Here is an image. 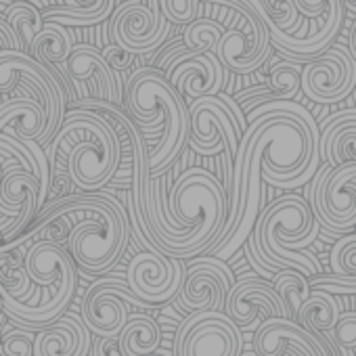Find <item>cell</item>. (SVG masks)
Returning <instances> with one entry per match:
<instances>
[{"label": "cell", "mask_w": 356, "mask_h": 356, "mask_svg": "<svg viewBox=\"0 0 356 356\" xmlns=\"http://www.w3.org/2000/svg\"><path fill=\"white\" fill-rule=\"evenodd\" d=\"M356 88V61L341 44H333L302 70V92L321 105L343 101Z\"/></svg>", "instance_id": "30bf717a"}, {"label": "cell", "mask_w": 356, "mask_h": 356, "mask_svg": "<svg viewBox=\"0 0 356 356\" xmlns=\"http://www.w3.org/2000/svg\"><path fill=\"white\" fill-rule=\"evenodd\" d=\"M65 74L70 76L72 84H92V99L109 101L122 107V86L118 76L107 65L103 51L90 42L76 44L74 53L70 55L67 63H63Z\"/></svg>", "instance_id": "2e32d148"}, {"label": "cell", "mask_w": 356, "mask_h": 356, "mask_svg": "<svg viewBox=\"0 0 356 356\" xmlns=\"http://www.w3.org/2000/svg\"><path fill=\"white\" fill-rule=\"evenodd\" d=\"M63 7L42 11L44 22H57L65 28H92L118 11V0H63Z\"/></svg>", "instance_id": "7402d4cb"}, {"label": "cell", "mask_w": 356, "mask_h": 356, "mask_svg": "<svg viewBox=\"0 0 356 356\" xmlns=\"http://www.w3.org/2000/svg\"><path fill=\"white\" fill-rule=\"evenodd\" d=\"M321 159L333 168L356 163V109H343L321 124Z\"/></svg>", "instance_id": "d6986e66"}, {"label": "cell", "mask_w": 356, "mask_h": 356, "mask_svg": "<svg viewBox=\"0 0 356 356\" xmlns=\"http://www.w3.org/2000/svg\"><path fill=\"white\" fill-rule=\"evenodd\" d=\"M159 341L161 329L157 321L145 312H132L120 335V348L124 356H155Z\"/></svg>", "instance_id": "603a6c76"}, {"label": "cell", "mask_w": 356, "mask_h": 356, "mask_svg": "<svg viewBox=\"0 0 356 356\" xmlns=\"http://www.w3.org/2000/svg\"><path fill=\"white\" fill-rule=\"evenodd\" d=\"M333 275H318L310 279L314 291L327 293H356V233L343 235L333 243L329 254Z\"/></svg>", "instance_id": "44dd1931"}, {"label": "cell", "mask_w": 356, "mask_h": 356, "mask_svg": "<svg viewBox=\"0 0 356 356\" xmlns=\"http://www.w3.org/2000/svg\"><path fill=\"white\" fill-rule=\"evenodd\" d=\"M53 178L70 174L84 193L107 187L122 163V143L111 124L95 111L70 109L63 126L47 149Z\"/></svg>", "instance_id": "7a4b0ae2"}, {"label": "cell", "mask_w": 356, "mask_h": 356, "mask_svg": "<svg viewBox=\"0 0 356 356\" xmlns=\"http://www.w3.org/2000/svg\"><path fill=\"white\" fill-rule=\"evenodd\" d=\"M92 331L76 312H65L57 323L36 333L34 356H90Z\"/></svg>", "instance_id": "ac0fdd59"}, {"label": "cell", "mask_w": 356, "mask_h": 356, "mask_svg": "<svg viewBox=\"0 0 356 356\" xmlns=\"http://www.w3.org/2000/svg\"><path fill=\"white\" fill-rule=\"evenodd\" d=\"M172 26L161 13L159 0H128L111 15L109 36L113 44L138 57L157 51L172 34Z\"/></svg>", "instance_id": "52a82bcc"}, {"label": "cell", "mask_w": 356, "mask_h": 356, "mask_svg": "<svg viewBox=\"0 0 356 356\" xmlns=\"http://www.w3.org/2000/svg\"><path fill=\"white\" fill-rule=\"evenodd\" d=\"M348 51H350L352 59L356 61V22L352 24V30H350V38H348Z\"/></svg>", "instance_id": "8d00e7d4"}, {"label": "cell", "mask_w": 356, "mask_h": 356, "mask_svg": "<svg viewBox=\"0 0 356 356\" xmlns=\"http://www.w3.org/2000/svg\"><path fill=\"white\" fill-rule=\"evenodd\" d=\"M36 335L28 329H13L7 331L3 337V356H34Z\"/></svg>", "instance_id": "4dcf8cb0"}, {"label": "cell", "mask_w": 356, "mask_h": 356, "mask_svg": "<svg viewBox=\"0 0 356 356\" xmlns=\"http://www.w3.org/2000/svg\"><path fill=\"white\" fill-rule=\"evenodd\" d=\"M187 277V268L183 266V260L170 258L161 252H138L128 262L126 268V281L130 285V291L151 304H165L174 296H178Z\"/></svg>", "instance_id": "9c48e42d"}, {"label": "cell", "mask_w": 356, "mask_h": 356, "mask_svg": "<svg viewBox=\"0 0 356 356\" xmlns=\"http://www.w3.org/2000/svg\"><path fill=\"white\" fill-rule=\"evenodd\" d=\"M237 285L235 273L214 256H200L187 266L185 283L178 291V304L191 312H225L227 298Z\"/></svg>", "instance_id": "8fae6325"}, {"label": "cell", "mask_w": 356, "mask_h": 356, "mask_svg": "<svg viewBox=\"0 0 356 356\" xmlns=\"http://www.w3.org/2000/svg\"><path fill=\"white\" fill-rule=\"evenodd\" d=\"M130 306L147 308L151 304L138 300L130 291L128 281L101 279L86 289L80 312L97 337H120L130 314L134 312Z\"/></svg>", "instance_id": "ba28073f"}, {"label": "cell", "mask_w": 356, "mask_h": 356, "mask_svg": "<svg viewBox=\"0 0 356 356\" xmlns=\"http://www.w3.org/2000/svg\"><path fill=\"white\" fill-rule=\"evenodd\" d=\"M49 126L47 109L34 99H3L0 132L19 140H42Z\"/></svg>", "instance_id": "ffe728a7"}, {"label": "cell", "mask_w": 356, "mask_h": 356, "mask_svg": "<svg viewBox=\"0 0 356 356\" xmlns=\"http://www.w3.org/2000/svg\"><path fill=\"white\" fill-rule=\"evenodd\" d=\"M260 356H331L325 343L291 318H268L254 333Z\"/></svg>", "instance_id": "9a60e30c"}, {"label": "cell", "mask_w": 356, "mask_h": 356, "mask_svg": "<svg viewBox=\"0 0 356 356\" xmlns=\"http://www.w3.org/2000/svg\"><path fill=\"white\" fill-rule=\"evenodd\" d=\"M339 316H341L339 300L333 293L312 291L310 298L302 304L296 323H300L306 331L316 335V333L333 331L337 321H339Z\"/></svg>", "instance_id": "d4e9b609"}, {"label": "cell", "mask_w": 356, "mask_h": 356, "mask_svg": "<svg viewBox=\"0 0 356 356\" xmlns=\"http://www.w3.org/2000/svg\"><path fill=\"white\" fill-rule=\"evenodd\" d=\"M348 5H350V7H356V0H348Z\"/></svg>", "instance_id": "74e56055"}, {"label": "cell", "mask_w": 356, "mask_h": 356, "mask_svg": "<svg viewBox=\"0 0 356 356\" xmlns=\"http://www.w3.org/2000/svg\"><path fill=\"white\" fill-rule=\"evenodd\" d=\"M0 51L26 53L24 42H22V38H19V34L15 32V28H13L5 17H0Z\"/></svg>", "instance_id": "e575fe53"}, {"label": "cell", "mask_w": 356, "mask_h": 356, "mask_svg": "<svg viewBox=\"0 0 356 356\" xmlns=\"http://www.w3.org/2000/svg\"><path fill=\"white\" fill-rule=\"evenodd\" d=\"M243 333L227 312H212V318L200 323L185 346L183 356H241Z\"/></svg>", "instance_id": "e0dca14e"}, {"label": "cell", "mask_w": 356, "mask_h": 356, "mask_svg": "<svg viewBox=\"0 0 356 356\" xmlns=\"http://www.w3.org/2000/svg\"><path fill=\"white\" fill-rule=\"evenodd\" d=\"M126 107L140 128L161 130L157 145L149 151V174L151 178L168 174L191 138V113L185 97L155 67H140L128 78Z\"/></svg>", "instance_id": "3957f363"}, {"label": "cell", "mask_w": 356, "mask_h": 356, "mask_svg": "<svg viewBox=\"0 0 356 356\" xmlns=\"http://www.w3.org/2000/svg\"><path fill=\"white\" fill-rule=\"evenodd\" d=\"M3 17L15 28V32L19 34V38L24 42L26 53H30L36 36L44 30V24H47L42 17V11L30 3H22V0H17V3L9 5V9L5 11Z\"/></svg>", "instance_id": "484cf974"}, {"label": "cell", "mask_w": 356, "mask_h": 356, "mask_svg": "<svg viewBox=\"0 0 356 356\" xmlns=\"http://www.w3.org/2000/svg\"><path fill=\"white\" fill-rule=\"evenodd\" d=\"M202 5H229L237 11V19L225 30L216 47V57L227 72L248 76L270 59V32L252 5L245 0H202Z\"/></svg>", "instance_id": "5b68a950"}, {"label": "cell", "mask_w": 356, "mask_h": 356, "mask_svg": "<svg viewBox=\"0 0 356 356\" xmlns=\"http://www.w3.org/2000/svg\"><path fill=\"white\" fill-rule=\"evenodd\" d=\"M163 76L191 103L204 97H218L227 82V70L218 61L216 53L195 51L178 57Z\"/></svg>", "instance_id": "4fadbf2b"}, {"label": "cell", "mask_w": 356, "mask_h": 356, "mask_svg": "<svg viewBox=\"0 0 356 356\" xmlns=\"http://www.w3.org/2000/svg\"><path fill=\"white\" fill-rule=\"evenodd\" d=\"M318 227L310 204L291 193L262 208L254 235L264 256L277 268L318 277L323 270L321 260L306 250L318 237Z\"/></svg>", "instance_id": "277c9868"}, {"label": "cell", "mask_w": 356, "mask_h": 356, "mask_svg": "<svg viewBox=\"0 0 356 356\" xmlns=\"http://www.w3.org/2000/svg\"><path fill=\"white\" fill-rule=\"evenodd\" d=\"M331 339L343 350L356 348V312H341L335 329L331 331Z\"/></svg>", "instance_id": "1f68e13d"}, {"label": "cell", "mask_w": 356, "mask_h": 356, "mask_svg": "<svg viewBox=\"0 0 356 356\" xmlns=\"http://www.w3.org/2000/svg\"><path fill=\"white\" fill-rule=\"evenodd\" d=\"M191 113V138L189 145L197 153L212 149L220 143L227 145V153L235 159L243 130L237 122L235 111L220 97H204L189 103Z\"/></svg>", "instance_id": "7c38bea8"}, {"label": "cell", "mask_w": 356, "mask_h": 356, "mask_svg": "<svg viewBox=\"0 0 356 356\" xmlns=\"http://www.w3.org/2000/svg\"><path fill=\"white\" fill-rule=\"evenodd\" d=\"M302 63L296 61H279L270 65L268 86L275 101H293V97L302 90Z\"/></svg>", "instance_id": "83f0119b"}, {"label": "cell", "mask_w": 356, "mask_h": 356, "mask_svg": "<svg viewBox=\"0 0 356 356\" xmlns=\"http://www.w3.org/2000/svg\"><path fill=\"white\" fill-rule=\"evenodd\" d=\"M90 356H124L120 348V337H97Z\"/></svg>", "instance_id": "d590c367"}, {"label": "cell", "mask_w": 356, "mask_h": 356, "mask_svg": "<svg viewBox=\"0 0 356 356\" xmlns=\"http://www.w3.org/2000/svg\"><path fill=\"white\" fill-rule=\"evenodd\" d=\"M241 356H260V354H256V352H250V354H241Z\"/></svg>", "instance_id": "f35d334b"}, {"label": "cell", "mask_w": 356, "mask_h": 356, "mask_svg": "<svg viewBox=\"0 0 356 356\" xmlns=\"http://www.w3.org/2000/svg\"><path fill=\"white\" fill-rule=\"evenodd\" d=\"M26 78L30 80L44 97V109L49 115L47 132L40 140L44 149L53 143L55 134L65 122L70 97L63 86V82L57 78L53 70H49L44 63L34 59L28 53H15V51H0V95L7 97L15 90L17 80Z\"/></svg>", "instance_id": "8992f818"}, {"label": "cell", "mask_w": 356, "mask_h": 356, "mask_svg": "<svg viewBox=\"0 0 356 356\" xmlns=\"http://www.w3.org/2000/svg\"><path fill=\"white\" fill-rule=\"evenodd\" d=\"M101 51H103V57H105L107 65L113 70V74H120V72L130 70L132 63L136 61V55H132L130 51H126V49H122V47H118L113 42L111 44H105Z\"/></svg>", "instance_id": "d6a6232c"}, {"label": "cell", "mask_w": 356, "mask_h": 356, "mask_svg": "<svg viewBox=\"0 0 356 356\" xmlns=\"http://www.w3.org/2000/svg\"><path fill=\"white\" fill-rule=\"evenodd\" d=\"M225 30L227 28L220 22L202 17V19H195L193 24L185 26L183 40L195 53H216V47H218Z\"/></svg>", "instance_id": "f1b7e54d"}, {"label": "cell", "mask_w": 356, "mask_h": 356, "mask_svg": "<svg viewBox=\"0 0 356 356\" xmlns=\"http://www.w3.org/2000/svg\"><path fill=\"white\" fill-rule=\"evenodd\" d=\"M277 293L281 296L285 310H287V318L296 321L300 314L302 304L310 298V281L298 273V270H281L277 273L275 281H273Z\"/></svg>", "instance_id": "4316f807"}, {"label": "cell", "mask_w": 356, "mask_h": 356, "mask_svg": "<svg viewBox=\"0 0 356 356\" xmlns=\"http://www.w3.org/2000/svg\"><path fill=\"white\" fill-rule=\"evenodd\" d=\"M225 312L239 325V329H256L258 314L264 321L268 318H287L285 304L277 293L275 285L262 279H241L231 289L227 298Z\"/></svg>", "instance_id": "5bb4252c"}, {"label": "cell", "mask_w": 356, "mask_h": 356, "mask_svg": "<svg viewBox=\"0 0 356 356\" xmlns=\"http://www.w3.org/2000/svg\"><path fill=\"white\" fill-rule=\"evenodd\" d=\"M74 36L70 32V28L57 24V22H47L44 30L36 36L32 49L28 55H32L34 59H38L40 63H44L49 70L53 65H63L67 63L70 55L74 53Z\"/></svg>", "instance_id": "cb8c5ba5"}, {"label": "cell", "mask_w": 356, "mask_h": 356, "mask_svg": "<svg viewBox=\"0 0 356 356\" xmlns=\"http://www.w3.org/2000/svg\"><path fill=\"white\" fill-rule=\"evenodd\" d=\"M72 216L67 252L74 262L90 273H107L124 254L130 237L128 214L124 206L107 193H84L51 202L34 225L51 222L59 216Z\"/></svg>", "instance_id": "6da1fadb"}, {"label": "cell", "mask_w": 356, "mask_h": 356, "mask_svg": "<svg viewBox=\"0 0 356 356\" xmlns=\"http://www.w3.org/2000/svg\"><path fill=\"white\" fill-rule=\"evenodd\" d=\"M191 49L185 44V40L181 38V40H176V42H172V44H168V49L155 59V70L157 72H161V74H165L168 70H170V65L181 57V55H185V53H189Z\"/></svg>", "instance_id": "836d02e7"}, {"label": "cell", "mask_w": 356, "mask_h": 356, "mask_svg": "<svg viewBox=\"0 0 356 356\" xmlns=\"http://www.w3.org/2000/svg\"><path fill=\"white\" fill-rule=\"evenodd\" d=\"M159 7L170 24L189 26L202 19V0H159Z\"/></svg>", "instance_id": "f546056e"}]
</instances>
